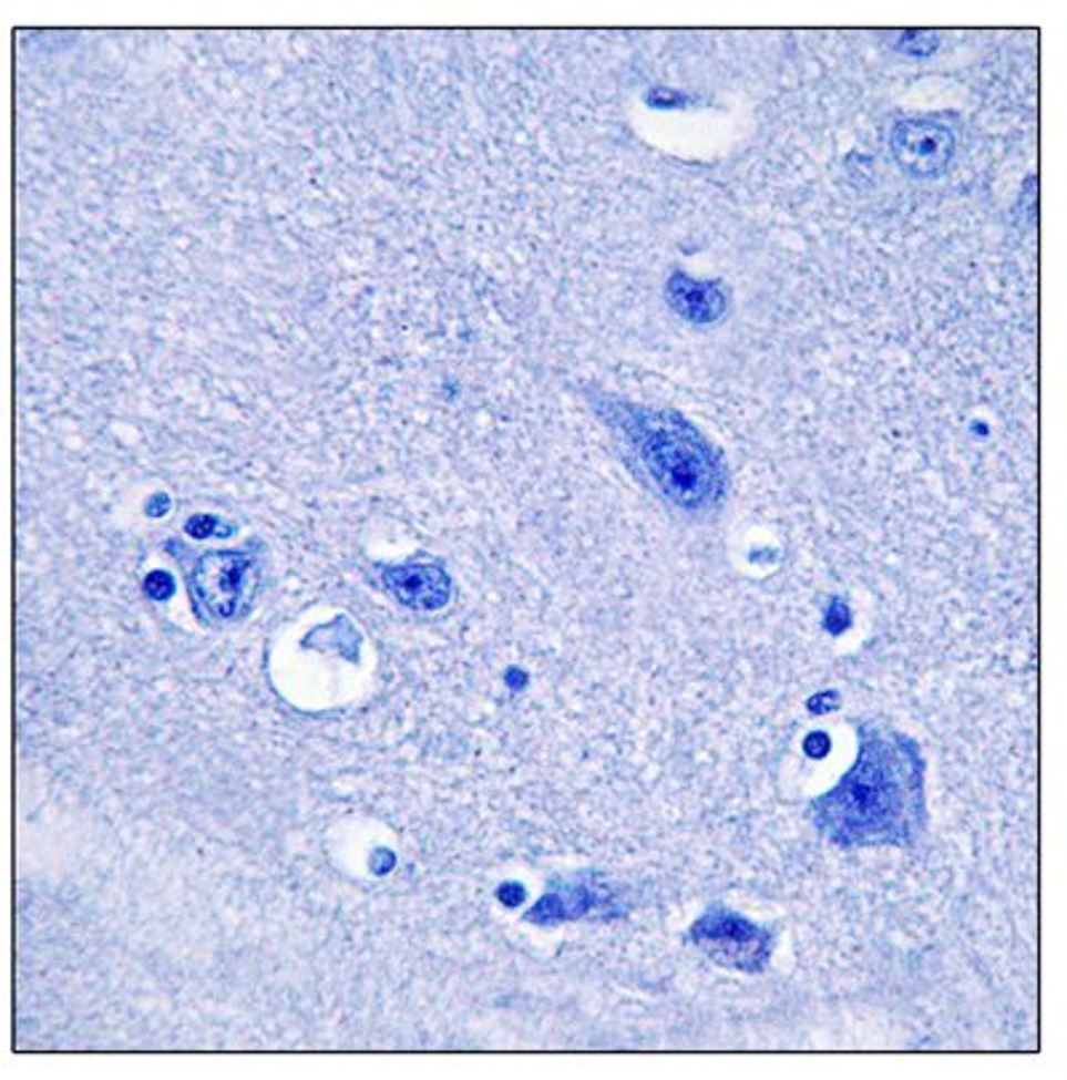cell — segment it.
<instances>
[{"mask_svg": "<svg viewBox=\"0 0 1067 1080\" xmlns=\"http://www.w3.org/2000/svg\"><path fill=\"white\" fill-rule=\"evenodd\" d=\"M523 896H526V892H523L519 883H505V886L500 888V899L505 902L507 907L519 905V902H523Z\"/></svg>", "mask_w": 1067, "mask_h": 1080, "instance_id": "8fae6325", "label": "cell"}, {"mask_svg": "<svg viewBox=\"0 0 1067 1080\" xmlns=\"http://www.w3.org/2000/svg\"><path fill=\"white\" fill-rule=\"evenodd\" d=\"M892 158L902 172L915 179H934L951 168L955 155V134L937 117H907L892 128L889 140Z\"/></svg>", "mask_w": 1067, "mask_h": 1080, "instance_id": "277c9868", "label": "cell"}, {"mask_svg": "<svg viewBox=\"0 0 1067 1080\" xmlns=\"http://www.w3.org/2000/svg\"><path fill=\"white\" fill-rule=\"evenodd\" d=\"M217 523L219 521L212 518V515H198V518L187 523V534L195 536V539H206V536L217 534Z\"/></svg>", "mask_w": 1067, "mask_h": 1080, "instance_id": "30bf717a", "label": "cell"}, {"mask_svg": "<svg viewBox=\"0 0 1067 1080\" xmlns=\"http://www.w3.org/2000/svg\"><path fill=\"white\" fill-rule=\"evenodd\" d=\"M384 585L403 600L409 608H424V611H435L449 600L451 582L449 576L438 566H401V568H384Z\"/></svg>", "mask_w": 1067, "mask_h": 1080, "instance_id": "8992f818", "label": "cell"}, {"mask_svg": "<svg viewBox=\"0 0 1067 1080\" xmlns=\"http://www.w3.org/2000/svg\"><path fill=\"white\" fill-rule=\"evenodd\" d=\"M145 590H147L150 598H155V600H166V598H172V593H174V582H172V576H168V574H163V572L150 574V576H147V582H145Z\"/></svg>", "mask_w": 1067, "mask_h": 1080, "instance_id": "9c48e42d", "label": "cell"}, {"mask_svg": "<svg viewBox=\"0 0 1067 1080\" xmlns=\"http://www.w3.org/2000/svg\"><path fill=\"white\" fill-rule=\"evenodd\" d=\"M254 585L252 558L244 553H212L198 560L193 579V595L214 617L233 619L246 606Z\"/></svg>", "mask_w": 1067, "mask_h": 1080, "instance_id": "5b68a950", "label": "cell"}, {"mask_svg": "<svg viewBox=\"0 0 1067 1080\" xmlns=\"http://www.w3.org/2000/svg\"><path fill=\"white\" fill-rule=\"evenodd\" d=\"M923 769L913 737L879 720H862L854 763L809 803V822L841 848L915 846L926 833Z\"/></svg>", "mask_w": 1067, "mask_h": 1080, "instance_id": "6da1fadb", "label": "cell"}, {"mask_svg": "<svg viewBox=\"0 0 1067 1080\" xmlns=\"http://www.w3.org/2000/svg\"><path fill=\"white\" fill-rule=\"evenodd\" d=\"M937 41L940 38L934 35V32H905L900 45L907 51V54H932Z\"/></svg>", "mask_w": 1067, "mask_h": 1080, "instance_id": "ba28073f", "label": "cell"}, {"mask_svg": "<svg viewBox=\"0 0 1067 1080\" xmlns=\"http://www.w3.org/2000/svg\"><path fill=\"white\" fill-rule=\"evenodd\" d=\"M691 945H697L716 964L735 971H763L771 958L769 928L758 926L745 915L724 905H710L694 920L686 934Z\"/></svg>", "mask_w": 1067, "mask_h": 1080, "instance_id": "3957f363", "label": "cell"}, {"mask_svg": "<svg viewBox=\"0 0 1067 1080\" xmlns=\"http://www.w3.org/2000/svg\"><path fill=\"white\" fill-rule=\"evenodd\" d=\"M665 297L680 318L691 323H712L726 312V294L716 284H702L689 275L676 272L667 280Z\"/></svg>", "mask_w": 1067, "mask_h": 1080, "instance_id": "52a82bcc", "label": "cell"}, {"mask_svg": "<svg viewBox=\"0 0 1067 1080\" xmlns=\"http://www.w3.org/2000/svg\"><path fill=\"white\" fill-rule=\"evenodd\" d=\"M604 414L667 502L691 515L721 504L726 494L721 456L684 416L633 403H614Z\"/></svg>", "mask_w": 1067, "mask_h": 1080, "instance_id": "7a4b0ae2", "label": "cell"}]
</instances>
